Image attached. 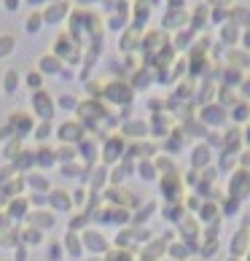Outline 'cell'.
Segmentation results:
<instances>
[{"mask_svg":"<svg viewBox=\"0 0 250 261\" xmlns=\"http://www.w3.org/2000/svg\"><path fill=\"white\" fill-rule=\"evenodd\" d=\"M250 194V170H234V175L232 180H229V197H234V199H242Z\"/></svg>","mask_w":250,"mask_h":261,"instance_id":"6da1fadb","label":"cell"},{"mask_svg":"<svg viewBox=\"0 0 250 261\" xmlns=\"http://www.w3.org/2000/svg\"><path fill=\"white\" fill-rule=\"evenodd\" d=\"M229 250H232L234 258L245 256L247 250H250V231H247V226H242V229H239L237 234L232 237V245H229Z\"/></svg>","mask_w":250,"mask_h":261,"instance_id":"7a4b0ae2","label":"cell"},{"mask_svg":"<svg viewBox=\"0 0 250 261\" xmlns=\"http://www.w3.org/2000/svg\"><path fill=\"white\" fill-rule=\"evenodd\" d=\"M229 119V113H226V108L224 105H210V108H205V121H210V124H224Z\"/></svg>","mask_w":250,"mask_h":261,"instance_id":"3957f363","label":"cell"},{"mask_svg":"<svg viewBox=\"0 0 250 261\" xmlns=\"http://www.w3.org/2000/svg\"><path fill=\"white\" fill-rule=\"evenodd\" d=\"M239 143H242V132H239V129H229L226 132V151L237 153L239 151Z\"/></svg>","mask_w":250,"mask_h":261,"instance_id":"277c9868","label":"cell"},{"mask_svg":"<svg viewBox=\"0 0 250 261\" xmlns=\"http://www.w3.org/2000/svg\"><path fill=\"white\" fill-rule=\"evenodd\" d=\"M220 38H224V43H237V38H239V30H237V24H224V30H220Z\"/></svg>","mask_w":250,"mask_h":261,"instance_id":"5b68a950","label":"cell"},{"mask_svg":"<svg viewBox=\"0 0 250 261\" xmlns=\"http://www.w3.org/2000/svg\"><path fill=\"white\" fill-rule=\"evenodd\" d=\"M226 60L232 62V67H237V70H239V67L247 65V54H245V51H229Z\"/></svg>","mask_w":250,"mask_h":261,"instance_id":"8992f818","label":"cell"},{"mask_svg":"<svg viewBox=\"0 0 250 261\" xmlns=\"http://www.w3.org/2000/svg\"><path fill=\"white\" fill-rule=\"evenodd\" d=\"M207 162H210V148L207 146H199L194 151V164H197V167H202V164H207Z\"/></svg>","mask_w":250,"mask_h":261,"instance_id":"52a82bcc","label":"cell"},{"mask_svg":"<svg viewBox=\"0 0 250 261\" xmlns=\"http://www.w3.org/2000/svg\"><path fill=\"white\" fill-rule=\"evenodd\" d=\"M234 119L237 121H245V119H250V105L247 102H237V108H234Z\"/></svg>","mask_w":250,"mask_h":261,"instance_id":"ba28073f","label":"cell"},{"mask_svg":"<svg viewBox=\"0 0 250 261\" xmlns=\"http://www.w3.org/2000/svg\"><path fill=\"white\" fill-rule=\"evenodd\" d=\"M232 16H234V24H250V11L247 8H234Z\"/></svg>","mask_w":250,"mask_h":261,"instance_id":"9c48e42d","label":"cell"},{"mask_svg":"<svg viewBox=\"0 0 250 261\" xmlns=\"http://www.w3.org/2000/svg\"><path fill=\"white\" fill-rule=\"evenodd\" d=\"M239 79H242V75H239L237 67H226V73H224V81H226V84H237Z\"/></svg>","mask_w":250,"mask_h":261,"instance_id":"30bf717a","label":"cell"},{"mask_svg":"<svg viewBox=\"0 0 250 261\" xmlns=\"http://www.w3.org/2000/svg\"><path fill=\"white\" fill-rule=\"evenodd\" d=\"M237 207H239V199H226V205H224V216H234L237 213Z\"/></svg>","mask_w":250,"mask_h":261,"instance_id":"8fae6325","label":"cell"},{"mask_svg":"<svg viewBox=\"0 0 250 261\" xmlns=\"http://www.w3.org/2000/svg\"><path fill=\"white\" fill-rule=\"evenodd\" d=\"M202 218H215V205H205V207H202Z\"/></svg>","mask_w":250,"mask_h":261,"instance_id":"7c38bea8","label":"cell"},{"mask_svg":"<svg viewBox=\"0 0 250 261\" xmlns=\"http://www.w3.org/2000/svg\"><path fill=\"white\" fill-rule=\"evenodd\" d=\"M239 162H242V170H250V151H245L242 156H239Z\"/></svg>","mask_w":250,"mask_h":261,"instance_id":"4fadbf2b","label":"cell"},{"mask_svg":"<svg viewBox=\"0 0 250 261\" xmlns=\"http://www.w3.org/2000/svg\"><path fill=\"white\" fill-rule=\"evenodd\" d=\"M242 94L250 100V81H242Z\"/></svg>","mask_w":250,"mask_h":261,"instance_id":"5bb4252c","label":"cell"},{"mask_svg":"<svg viewBox=\"0 0 250 261\" xmlns=\"http://www.w3.org/2000/svg\"><path fill=\"white\" fill-rule=\"evenodd\" d=\"M205 22V8H199V14H197V24Z\"/></svg>","mask_w":250,"mask_h":261,"instance_id":"9a60e30c","label":"cell"},{"mask_svg":"<svg viewBox=\"0 0 250 261\" xmlns=\"http://www.w3.org/2000/svg\"><path fill=\"white\" fill-rule=\"evenodd\" d=\"M242 43H245V49H250V33L242 35Z\"/></svg>","mask_w":250,"mask_h":261,"instance_id":"2e32d148","label":"cell"},{"mask_svg":"<svg viewBox=\"0 0 250 261\" xmlns=\"http://www.w3.org/2000/svg\"><path fill=\"white\" fill-rule=\"evenodd\" d=\"M245 140L250 143V124H247V129H245Z\"/></svg>","mask_w":250,"mask_h":261,"instance_id":"e0dca14e","label":"cell"},{"mask_svg":"<svg viewBox=\"0 0 250 261\" xmlns=\"http://www.w3.org/2000/svg\"><path fill=\"white\" fill-rule=\"evenodd\" d=\"M229 261H239V258H229Z\"/></svg>","mask_w":250,"mask_h":261,"instance_id":"ac0fdd59","label":"cell"}]
</instances>
